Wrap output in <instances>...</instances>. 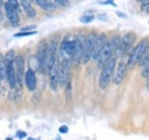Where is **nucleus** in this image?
Masks as SVG:
<instances>
[{
  "mask_svg": "<svg viewBox=\"0 0 149 140\" xmlns=\"http://www.w3.org/2000/svg\"><path fill=\"white\" fill-rule=\"evenodd\" d=\"M149 62V44L148 46H147V48H146V51L143 52L142 54V56H141V59H140V61H139V66H141V67H143L146 63H148Z\"/></svg>",
  "mask_w": 149,
  "mask_h": 140,
  "instance_id": "a211bd4d",
  "label": "nucleus"
},
{
  "mask_svg": "<svg viewBox=\"0 0 149 140\" xmlns=\"http://www.w3.org/2000/svg\"><path fill=\"white\" fill-rule=\"evenodd\" d=\"M36 4L40 8L47 10V12H54L56 9V5L52 1H47V0H36Z\"/></svg>",
  "mask_w": 149,
  "mask_h": 140,
  "instance_id": "dca6fc26",
  "label": "nucleus"
},
{
  "mask_svg": "<svg viewBox=\"0 0 149 140\" xmlns=\"http://www.w3.org/2000/svg\"><path fill=\"white\" fill-rule=\"evenodd\" d=\"M49 74V84L52 90L56 91L57 86H58V63L56 62L55 64L48 70Z\"/></svg>",
  "mask_w": 149,
  "mask_h": 140,
  "instance_id": "ddd939ff",
  "label": "nucleus"
},
{
  "mask_svg": "<svg viewBox=\"0 0 149 140\" xmlns=\"http://www.w3.org/2000/svg\"><path fill=\"white\" fill-rule=\"evenodd\" d=\"M135 39H136V36L134 35V34H132V32H129V34H126V35L124 36L123 38H120L119 46H118V48L116 51L117 55H119V56L124 55L131 48V46L133 45Z\"/></svg>",
  "mask_w": 149,
  "mask_h": 140,
  "instance_id": "0eeeda50",
  "label": "nucleus"
},
{
  "mask_svg": "<svg viewBox=\"0 0 149 140\" xmlns=\"http://www.w3.org/2000/svg\"><path fill=\"white\" fill-rule=\"evenodd\" d=\"M146 82H147V88L149 90V75L146 77Z\"/></svg>",
  "mask_w": 149,
  "mask_h": 140,
  "instance_id": "cd10ccee",
  "label": "nucleus"
},
{
  "mask_svg": "<svg viewBox=\"0 0 149 140\" xmlns=\"http://www.w3.org/2000/svg\"><path fill=\"white\" fill-rule=\"evenodd\" d=\"M142 68H143V69H142V77H145V78H146V77L149 75V62L148 63H146Z\"/></svg>",
  "mask_w": 149,
  "mask_h": 140,
  "instance_id": "aec40b11",
  "label": "nucleus"
},
{
  "mask_svg": "<svg viewBox=\"0 0 149 140\" xmlns=\"http://www.w3.org/2000/svg\"><path fill=\"white\" fill-rule=\"evenodd\" d=\"M116 69V59L111 57L102 68L101 75H100V79H99V85L101 88H106L108 86V84L110 83L112 78V74L113 70Z\"/></svg>",
  "mask_w": 149,
  "mask_h": 140,
  "instance_id": "7ed1b4c3",
  "label": "nucleus"
},
{
  "mask_svg": "<svg viewBox=\"0 0 149 140\" xmlns=\"http://www.w3.org/2000/svg\"><path fill=\"white\" fill-rule=\"evenodd\" d=\"M37 31H29V32H19V34H16L15 37H23V36H30V35H36Z\"/></svg>",
  "mask_w": 149,
  "mask_h": 140,
  "instance_id": "4be33fe9",
  "label": "nucleus"
},
{
  "mask_svg": "<svg viewBox=\"0 0 149 140\" xmlns=\"http://www.w3.org/2000/svg\"><path fill=\"white\" fill-rule=\"evenodd\" d=\"M84 41H85V37H83V36L74 39V55H72V61L76 64L81 62L83 52H84Z\"/></svg>",
  "mask_w": 149,
  "mask_h": 140,
  "instance_id": "6e6552de",
  "label": "nucleus"
},
{
  "mask_svg": "<svg viewBox=\"0 0 149 140\" xmlns=\"http://www.w3.org/2000/svg\"><path fill=\"white\" fill-rule=\"evenodd\" d=\"M15 66V71H16V80H17V88L22 86V80L24 78V59L23 56L17 55L14 62Z\"/></svg>",
  "mask_w": 149,
  "mask_h": 140,
  "instance_id": "1a4fd4ad",
  "label": "nucleus"
},
{
  "mask_svg": "<svg viewBox=\"0 0 149 140\" xmlns=\"http://www.w3.org/2000/svg\"><path fill=\"white\" fill-rule=\"evenodd\" d=\"M127 62L125 61H120L116 68V74L113 76V83L115 84H120L126 75V71H127Z\"/></svg>",
  "mask_w": 149,
  "mask_h": 140,
  "instance_id": "f8f14e48",
  "label": "nucleus"
},
{
  "mask_svg": "<svg viewBox=\"0 0 149 140\" xmlns=\"http://www.w3.org/2000/svg\"><path fill=\"white\" fill-rule=\"evenodd\" d=\"M16 55L15 51H9L5 55V63H6V79L12 88H17V80H16V71H15V62Z\"/></svg>",
  "mask_w": 149,
  "mask_h": 140,
  "instance_id": "f03ea898",
  "label": "nucleus"
},
{
  "mask_svg": "<svg viewBox=\"0 0 149 140\" xmlns=\"http://www.w3.org/2000/svg\"><path fill=\"white\" fill-rule=\"evenodd\" d=\"M6 79V63H5V56L0 54V80Z\"/></svg>",
  "mask_w": 149,
  "mask_h": 140,
  "instance_id": "f3484780",
  "label": "nucleus"
},
{
  "mask_svg": "<svg viewBox=\"0 0 149 140\" xmlns=\"http://www.w3.org/2000/svg\"><path fill=\"white\" fill-rule=\"evenodd\" d=\"M25 136H26V133L23 132V131H19V132H17V137H19V138H24Z\"/></svg>",
  "mask_w": 149,
  "mask_h": 140,
  "instance_id": "a878e982",
  "label": "nucleus"
},
{
  "mask_svg": "<svg viewBox=\"0 0 149 140\" xmlns=\"http://www.w3.org/2000/svg\"><path fill=\"white\" fill-rule=\"evenodd\" d=\"M107 43H108V41H107V36L104 35V34L97 35L96 40H95V44H94L93 54H92V59H93V60H97L100 53L103 50V47L106 46Z\"/></svg>",
  "mask_w": 149,
  "mask_h": 140,
  "instance_id": "9d476101",
  "label": "nucleus"
},
{
  "mask_svg": "<svg viewBox=\"0 0 149 140\" xmlns=\"http://www.w3.org/2000/svg\"><path fill=\"white\" fill-rule=\"evenodd\" d=\"M119 43H120V38L118 36H113L110 39V41H108L106 44V46L103 47V50L101 51L97 60H96L97 61V67L103 68V66L112 57V54L116 53L118 46H119Z\"/></svg>",
  "mask_w": 149,
  "mask_h": 140,
  "instance_id": "f257e3e1",
  "label": "nucleus"
},
{
  "mask_svg": "<svg viewBox=\"0 0 149 140\" xmlns=\"http://www.w3.org/2000/svg\"><path fill=\"white\" fill-rule=\"evenodd\" d=\"M94 20V16L93 15H84V16H81L80 18V22L81 23H90V22H92Z\"/></svg>",
  "mask_w": 149,
  "mask_h": 140,
  "instance_id": "6ab92c4d",
  "label": "nucleus"
},
{
  "mask_svg": "<svg viewBox=\"0 0 149 140\" xmlns=\"http://www.w3.org/2000/svg\"><path fill=\"white\" fill-rule=\"evenodd\" d=\"M100 4H103V5H112V6H116L113 1H101Z\"/></svg>",
  "mask_w": 149,
  "mask_h": 140,
  "instance_id": "bb28decb",
  "label": "nucleus"
},
{
  "mask_svg": "<svg viewBox=\"0 0 149 140\" xmlns=\"http://www.w3.org/2000/svg\"><path fill=\"white\" fill-rule=\"evenodd\" d=\"M5 13H6V16H7L8 21L10 22L12 25H14V27L19 25V12H17L16 9H14V8L10 6V4H9L8 1L5 4Z\"/></svg>",
  "mask_w": 149,
  "mask_h": 140,
  "instance_id": "9b49d317",
  "label": "nucleus"
},
{
  "mask_svg": "<svg viewBox=\"0 0 149 140\" xmlns=\"http://www.w3.org/2000/svg\"><path fill=\"white\" fill-rule=\"evenodd\" d=\"M33 29H35V25H29V27L22 28V32H26L28 30H30V31H33Z\"/></svg>",
  "mask_w": 149,
  "mask_h": 140,
  "instance_id": "5701e85b",
  "label": "nucleus"
},
{
  "mask_svg": "<svg viewBox=\"0 0 149 140\" xmlns=\"http://www.w3.org/2000/svg\"><path fill=\"white\" fill-rule=\"evenodd\" d=\"M142 8L149 13V1H142Z\"/></svg>",
  "mask_w": 149,
  "mask_h": 140,
  "instance_id": "b1692460",
  "label": "nucleus"
},
{
  "mask_svg": "<svg viewBox=\"0 0 149 140\" xmlns=\"http://www.w3.org/2000/svg\"><path fill=\"white\" fill-rule=\"evenodd\" d=\"M148 44H149L148 40H147V39H143V40H141V41L131 51L130 55H129V60H127V67L132 68L133 66H135L136 63H139V61H140V59H141L143 52L146 51Z\"/></svg>",
  "mask_w": 149,
  "mask_h": 140,
  "instance_id": "20e7f679",
  "label": "nucleus"
},
{
  "mask_svg": "<svg viewBox=\"0 0 149 140\" xmlns=\"http://www.w3.org/2000/svg\"><path fill=\"white\" fill-rule=\"evenodd\" d=\"M28 140H36V139H33V138H29Z\"/></svg>",
  "mask_w": 149,
  "mask_h": 140,
  "instance_id": "c85d7f7f",
  "label": "nucleus"
},
{
  "mask_svg": "<svg viewBox=\"0 0 149 140\" xmlns=\"http://www.w3.org/2000/svg\"><path fill=\"white\" fill-rule=\"evenodd\" d=\"M24 80L26 84V88H29L30 91H35L37 88V78H36V74L35 71H32L31 69H29L25 72L24 76Z\"/></svg>",
  "mask_w": 149,
  "mask_h": 140,
  "instance_id": "4468645a",
  "label": "nucleus"
},
{
  "mask_svg": "<svg viewBox=\"0 0 149 140\" xmlns=\"http://www.w3.org/2000/svg\"><path fill=\"white\" fill-rule=\"evenodd\" d=\"M6 140H13V139H12V138H7Z\"/></svg>",
  "mask_w": 149,
  "mask_h": 140,
  "instance_id": "c756f323",
  "label": "nucleus"
},
{
  "mask_svg": "<svg viewBox=\"0 0 149 140\" xmlns=\"http://www.w3.org/2000/svg\"><path fill=\"white\" fill-rule=\"evenodd\" d=\"M68 130H69V129H68V126H65V125H63V126L60 127V132H61V133H67Z\"/></svg>",
  "mask_w": 149,
  "mask_h": 140,
  "instance_id": "393cba45",
  "label": "nucleus"
},
{
  "mask_svg": "<svg viewBox=\"0 0 149 140\" xmlns=\"http://www.w3.org/2000/svg\"><path fill=\"white\" fill-rule=\"evenodd\" d=\"M19 5H21V7L24 9V12H25V14L29 16V18H36V15H37V12L35 10V8L30 5V2L29 1H21L19 2Z\"/></svg>",
  "mask_w": 149,
  "mask_h": 140,
  "instance_id": "2eb2a0df",
  "label": "nucleus"
},
{
  "mask_svg": "<svg viewBox=\"0 0 149 140\" xmlns=\"http://www.w3.org/2000/svg\"><path fill=\"white\" fill-rule=\"evenodd\" d=\"M96 37H97V35L95 32H91L87 37H85L84 52H83V59H81L83 63H87L92 59V54H93V48L95 40H96Z\"/></svg>",
  "mask_w": 149,
  "mask_h": 140,
  "instance_id": "39448f33",
  "label": "nucleus"
},
{
  "mask_svg": "<svg viewBox=\"0 0 149 140\" xmlns=\"http://www.w3.org/2000/svg\"><path fill=\"white\" fill-rule=\"evenodd\" d=\"M0 14H1V12H0Z\"/></svg>",
  "mask_w": 149,
  "mask_h": 140,
  "instance_id": "7c9ffc66",
  "label": "nucleus"
},
{
  "mask_svg": "<svg viewBox=\"0 0 149 140\" xmlns=\"http://www.w3.org/2000/svg\"><path fill=\"white\" fill-rule=\"evenodd\" d=\"M54 4L58 5V6H62V7H68L70 5L69 1H64V0H56V1H54Z\"/></svg>",
  "mask_w": 149,
  "mask_h": 140,
  "instance_id": "412c9836",
  "label": "nucleus"
},
{
  "mask_svg": "<svg viewBox=\"0 0 149 140\" xmlns=\"http://www.w3.org/2000/svg\"><path fill=\"white\" fill-rule=\"evenodd\" d=\"M70 60H62L58 64V84L61 86H67L70 82Z\"/></svg>",
  "mask_w": 149,
  "mask_h": 140,
  "instance_id": "423d86ee",
  "label": "nucleus"
}]
</instances>
